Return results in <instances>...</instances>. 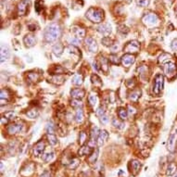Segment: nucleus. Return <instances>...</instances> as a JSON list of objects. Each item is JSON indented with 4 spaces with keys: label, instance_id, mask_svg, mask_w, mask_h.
Instances as JSON below:
<instances>
[{
    "label": "nucleus",
    "instance_id": "18",
    "mask_svg": "<svg viewBox=\"0 0 177 177\" xmlns=\"http://www.w3.org/2000/svg\"><path fill=\"white\" fill-rule=\"evenodd\" d=\"M108 133L106 131V130H102V131H100V133H99V136H98V137H97V146H102L107 140H108Z\"/></svg>",
    "mask_w": 177,
    "mask_h": 177
},
{
    "label": "nucleus",
    "instance_id": "30",
    "mask_svg": "<svg viewBox=\"0 0 177 177\" xmlns=\"http://www.w3.org/2000/svg\"><path fill=\"white\" fill-rule=\"evenodd\" d=\"M97 158H98V149H96V151L94 150L93 153L89 156V158H88V161H89L90 163H94V162H96Z\"/></svg>",
    "mask_w": 177,
    "mask_h": 177
},
{
    "label": "nucleus",
    "instance_id": "42",
    "mask_svg": "<svg viewBox=\"0 0 177 177\" xmlns=\"http://www.w3.org/2000/svg\"><path fill=\"white\" fill-rule=\"evenodd\" d=\"M47 132H48V134H54V131H55V127L53 125V123L50 122H48L47 124Z\"/></svg>",
    "mask_w": 177,
    "mask_h": 177
},
{
    "label": "nucleus",
    "instance_id": "49",
    "mask_svg": "<svg viewBox=\"0 0 177 177\" xmlns=\"http://www.w3.org/2000/svg\"><path fill=\"white\" fill-rule=\"evenodd\" d=\"M41 9H43V7L41 5V1H40V0H38V1L35 2V10H36V12L37 13H40Z\"/></svg>",
    "mask_w": 177,
    "mask_h": 177
},
{
    "label": "nucleus",
    "instance_id": "48",
    "mask_svg": "<svg viewBox=\"0 0 177 177\" xmlns=\"http://www.w3.org/2000/svg\"><path fill=\"white\" fill-rule=\"evenodd\" d=\"M28 77H29V79H30L31 81H33V82H36V81L38 80V78H39L38 74L33 73H30L29 75H28Z\"/></svg>",
    "mask_w": 177,
    "mask_h": 177
},
{
    "label": "nucleus",
    "instance_id": "28",
    "mask_svg": "<svg viewBox=\"0 0 177 177\" xmlns=\"http://www.w3.org/2000/svg\"><path fill=\"white\" fill-rule=\"evenodd\" d=\"M118 116L121 120H126L128 113H127V110L124 108H120L118 109Z\"/></svg>",
    "mask_w": 177,
    "mask_h": 177
},
{
    "label": "nucleus",
    "instance_id": "38",
    "mask_svg": "<svg viewBox=\"0 0 177 177\" xmlns=\"http://www.w3.org/2000/svg\"><path fill=\"white\" fill-rule=\"evenodd\" d=\"M87 140V136L85 134V132H81L80 133V135H79V143L80 145H83Z\"/></svg>",
    "mask_w": 177,
    "mask_h": 177
},
{
    "label": "nucleus",
    "instance_id": "20",
    "mask_svg": "<svg viewBox=\"0 0 177 177\" xmlns=\"http://www.w3.org/2000/svg\"><path fill=\"white\" fill-rule=\"evenodd\" d=\"M99 133H100V131H99V129L97 126H94L92 128V130H91V140H90V143H93V144L96 143V141L97 140V137L99 136Z\"/></svg>",
    "mask_w": 177,
    "mask_h": 177
},
{
    "label": "nucleus",
    "instance_id": "33",
    "mask_svg": "<svg viewBox=\"0 0 177 177\" xmlns=\"http://www.w3.org/2000/svg\"><path fill=\"white\" fill-rule=\"evenodd\" d=\"M1 97V105H3L4 100L7 102L8 99H9V91L6 90V89H2V90H1V97Z\"/></svg>",
    "mask_w": 177,
    "mask_h": 177
},
{
    "label": "nucleus",
    "instance_id": "14",
    "mask_svg": "<svg viewBox=\"0 0 177 177\" xmlns=\"http://www.w3.org/2000/svg\"><path fill=\"white\" fill-rule=\"evenodd\" d=\"M10 57V49L8 45L2 44L1 45V62H4L5 60L9 59Z\"/></svg>",
    "mask_w": 177,
    "mask_h": 177
},
{
    "label": "nucleus",
    "instance_id": "16",
    "mask_svg": "<svg viewBox=\"0 0 177 177\" xmlns=\"http://www.w3.org/2000/svg\"><path fill=\"white\" fill-rule=\"evenodd\" d=\"M85 95V92L82 88H74V89L71 90V96L74 99H82Z\"/></svg>",
    "mask_w": 177,
    "mask_h": 177
},
{
    "label": "nucleus",
    "instance_id": "19",
    "mask_svg": "<svg viewBox=\"0 0 177 177\" xmlns=\"http://www.w3.org/2000/svg\"><path fill=\"white\" fill-rule=\"evenodd\" d=\"M94 149L90 146H83L79 150L80 156H85V155H91L93 153Z\"/></svg>",
    "mask_w": 177,
    "mask_h": 177
},
{
    "label": "nucleus",
    "instance_id": "7",
    "mask_svg": "<svg viewBox=\"0 0 177 177\" xmlns=\"http://www.w3.org/2000/svg\"><path fill=\"white\" fill-rule=\"evenodd\" d=\"M142 20L144 21V23H146L147 25H154V24L158 23L159 18H158V16L156 14L148 13V14H146L142 18Z\"/></svg>",
    "mask_w": 177,
    "mask_h": 177
},
{
    "label": "nucleus",
    "instance_id": "27",
    "mask_svg": "<svg viewBox=\"0 0 177 177\" xmlns=\"http://www.w3.org/2000/svg\"><path fill=\"white\" fill-rule=\"evenodd\" d=\"M83 77L82 74H75L72 80V83L75 85H81L83 83Z\"/></svg>",
    "mask_w": 177,
    "mask_h": 177
},
{
    "label": "nucleus",
    "instance_id": "47",
    "mask_svg": "<svg viewBox=\"0 0 177 177\" xmlns=\"http://www.w3.org/2000/svg\"><path fill=\"white\" fill-rule=\"evenodd\" d=\"M69 43L71 44V45H73V46H77V45H79V44H80V39L77 38V37H73V38H71L69 40Z\"/></svg>",
    "mask_w": 177,
    "mask_h": 177
},
{
    "label": "nucleus",
    "instance_id": "31",
    "mask_svg": "<svg viewBox=\"0 0 177 177\" xmlns=\"http://www.w3.org/2000/svg\"><path fill=\"white\" fill-rule=\"evenodd\" d=\"M91 80H92V83H93L94 85H96V86H101L102 85V81L97 74H93L91 76Z\"/></svg>",
    "mask_w": 177,
    "mask_h": 177
},
{
    "label": "nucleus",
    "instance_id": "45",
    "mask_svg": "<svg viewBox=\"0 0 177 177\" xmlns=\"http://www.w3.org/2000/svg\"><path fill=\"white\" fill-rule=\"evenodd\" d=\"M118 32L119 33H121V34H126L128 32H129V30H128V28L126 27V26H124V25H120L119 27H118Z\"/></svg>",
    "mask_w": 177,
    "mask_h": 177
},
{
    "label": "nucleus",
    "instance_id": "57",
    "mask_svg": "<svg viewBox=\"0 0 177 177\" xmlns=\"http://www.w3.org/2000/svg\"><path fill=\"white\" fill-rule=\"evenodd\" d=\"M176 11H177V9H176Z\"/></svg>",
    "mask_w": 177,
    "mask_h": 177
},
{
    "label": "nucleus",
    "instance_id": "37",
    "mask_svg": "<svg viewBox=\"0 0 177 177\" xmlns=\"http://www.w3.org/2000/svg\"><path fill=\"white\" fill-rule=\"evenodd\" d=\"M51 81L55 83H58V84H61L64 81V77L61 76V75H55L52 77Z\"/></svg>",
    "mask_w": 177,
    "mask_h": 177
},
{
    "label": "nucleus",
    "instance_id": "55",
    "mask_svg": "<svg viewBox=\"0 0 177 177\" xmlns=\"http://www.w3.org/2000/svg\"><path fill=\"white\" fill-rule=\"evenodd\" d=\"M4 171V165H3V162H1V172Z\"/></svg>",
    "mask_w": 177,
    "mask_h": 177
},
{
    "label": "nucleus",
    "instance_id": "2",
    "mask_svg": "<svg viewBox=\"0 0 177 177\" xmlns=\"http://www.w3.org/2000/svg\"><path fill=\"white\" fill-rule=\"evenodd\" d=\"M85 17L94 23H99L104 19V11L97 8H90L86 11Z\"/></svg>",
    "mask_w": 177,
    "mask_h": 177
},
{
    "label": "nucleus",
    "instance_id": "23",
    "mask_svg": "<svg viewBox=\"0 0 177 177\" xmlns=\"http://www.w3.org/2000/svg\"><path fill=\"white\" fill-rule=\"evenodd\" d=\"M140 96H141V91L140 90H134V91H132L130 93L129 98L133 102H136L139 99Z\"/></svg>",
    "mask_w": 177,
    "mask_h": 177
},
{
    "label": "nucleus",
    "instance_id": "32",
    "mask_svg": "<svg viewBox=\"0 0 177 177\" xmlns=\"http://www.w3.org/2000/svg\"><path fill=\"white\" fill-rule=\"evenodd\" d=\"M53 159H54V152L46 153V154H44V156H43V161L45 162H49Z\"/></svg>",
    "mask_w": 177,
    "mask_h": 177
},
{
    "label": "nucleus",
    "instance_id": "13",
    "mask_svg": "<svg viewBox=\"0 0 177 177\" xmlns=\"http://www.w3.org/2000/svg\"><path fill=\"white\" fill-rule=\"evenodd\" d=\"M23 42H24L25 46L27 48H33L34 46H35V44H36V38L34 34H26L24 36Z\"/></svg>",
    "mask_w": 177,
    "mask_h": 177
},
{
    "label": "nucleus",
    "instance_id": "4",
    "mask_svg": "<svg viewBox=\"0 0 177 177\" xmlns=\"http://www.w3.org/2000/svg\"><path fill=\"white\" fill-rule=\"evenodd\" d=\"M176 64L172 61L169 60L167 62H165L163 64V70H164V73L168 78H172L175 75L176 73Z\"/></svg>",
    "mask_w": 177,
    "mask_h": 177
},
{
    "label": "nucleus",
    "instance_id": "10",
    "mask_svg": "<svg viewBox=\"0 0 177 177\" xmlns=\"http://www.w3.org/2000/svg\"><path fill=\"white\" fill-rule=\"evenodd\" d=\"M135 60H136V58L132 54H124L121 58V62L124 67H130L135 62Z\"/></svg>",
    "mask_w": 177,
    "mask_h": 177
},
{
    "label": "nucleus",
    "instance_id": "39",
    "mask_svg": "<svg viewBox=\"0 0 177 177\" xmlns=\"http://www.w3.org/2000/svg\"><path fill=\"white\" fill-rule=\"evenodd\" d=\"M112 125L114 127H116L117 129H123V127H124V123L122 122H120L117 119H113L112 120Z\"/></svg>",
    "mask_w": 177,
    "mask_h": 177
},
{
    "label": "nucleus",
    "instance_id": "40",
    "mask_svg": "<svg viewBox=\"0 0 177 177\" xmlns=\"http://www.w3.org/2000/svg\"><path fill=\"white\" fill-rule=\"evenodd\" d=\"M48 142L51 144V145H56L58 143V139H57V136L54 135V134H48Z\"/></svg>",
    "mask_w": 177,
    "mask_h": 177
},
{
    "label": "nucleus",
    "instance_id": "46",
    "mask_svg": "<svg viewBox=\"0 0 177 177\" xmlns=\"http://www.w3.org/2000/svg\"><path fill=\"white\" fill-rule=\"evenodd\" d=\"M109 61L112 62L113 64H119L120 60L118 59V57L116 55H110L109 56Z\"/></svg>",
    "mask_w": 177,
    "mask_h": 177
},
{
    "label": "nucleus",
    "instance_id": "5",
    "mask_svg": "<svg viewBox=\"0 0 177 177\" xmlns=\"http://www.w3.org/2000/svg\"><path fill=\"white\" fill-rule=\"evenodd\" d=\"M177 142V131L176 129H173L169 136L168 141H167V148L170 152L175 151V146Z\"/></svg>",
    "mask_w": 177,
    "mask_h": 177
},
{
    "label": "nucleus",
    "instance_id": "41",
    "mask_svg": "<svg viewBox=\"0 0 177 177\" xmlns=\"http://www.w3.org/2000/svg\"><path fill=\"white\" fill-rule=\"evenodd\" d=\"M71 105L73 108H79L80 107L83 106V103L80 99H73L71 101Z\"/></svg>",
    "mask_w": 177,
    "mask_h": 177
},
{
    "label": "nucleus",
    "instance_id": "26",
    "mask_svg": "<svg viewBox=\"0 0 177 177\" xmlns=\"http://www.w3.org/2000/svg\"><path fill=\"white\" fill-rule=\"evenodd\" d=\"M176 169H177L176 164L173 163V162H171V163L168 165V167H167V172H166L167 175H169V176L173 175V174L175 173V172H176Z\"/></svg>",
    "mask_w": 177,
    "mask_h": 177
},
{
    "label": "nucleus",
    "instance_id": "17",
    "mask_svg": "<svg viewBox=\"0 0 177 177\" xmlns=\"http://www.w3.org/2000/svg\"><path fill=\"white\" fill-rule=\"evenodd\" d=\"M141 166H142V164L140 161H138L137 160H133L131 161V172L134 175H136L138 173V172L140 171Z\"/></svg>",
    "mask_w": 177,
    "mask_h": 177
},
{
    "label": "nucleus",
    "instance_id": "53",
    "mask_svg": "<svg viewBox=\"0 0 177 177\" xmlns=\"http://www.w3.org/2000/svg\"><path fill=\"white\" fill-rule=\"evenodd\" d=\"M128 108H129V113H130V114L135 113V112H136V109H135L134 108H132L131 106H129V107H128Z\"/></svg>",
    "mask_w": 177,
    "mask_h": 177
},
{
    "label": "nucleus",
    "instance_id": "44",
    "mask_svg": "<svg viewBox=\"0 0 177 177\" xmlns=\"http://www.w3.org/2000/svg\"><path fill=\"white\" fill-rule=\"evenodd\" d=\"M96 114H97L98 117H102L103 115H105V108L102 107V106H100V107L97 109Z\"/></svg>",
    "mask_w": 177,
    "mask_h": 177
},
{
    "label": "nucleus",
    "instance_id": "51",
    "mask_svg": "<svg viewBox=\"0 0 177 177\" xmlns=\"http://www.w3.org/2000/svg\"><path fill=\"white\" fill-rule=\"evenodd\" d=\"M100 122H101L103 124L108 123V117L106 116V115H103L102 117H100Z\"/></svg>",
    "mask_w": 177,
    "mask_h": 177
},
{
    "label": "nucleus",
    "instance_id": "54",
    "mask_svg": "<svg viewBox=\"0 0 177 177\" xmlns=\"http://www.w3.org/2000/svg\"><path fill=\"white\" fill-rule=\"evenodd\" d=\"M93 65H94V68H96V70L98 72V71H100V68L98 67V65H97V62H94L93 63Z\"/></svg>",
    "mask_w": 177,
    "mask_h": 177
},
{
    "label": "nucleus",
    "instance_id": "6",
    "mask_svg": "<svg viewBox=\"0 0 177 177\" xmlns=\"http://www.w3.org/2000/svg\"><path fill=\"white\" fill-rule=\"evenodd\" d=\"M139 48H140L139 42L134 40V41H131L126 44V46L123 48V51L126 52V54H132V53L138 52Z\"/></svg>",
    "mask_w": 177,
    "mask_h": 177
},
{
    "label": "nucleus",
    "instance_id": "11",
    "mask_svg": "<svg viewBox=\"0 0 177 177\" xmlns=\"http://www.w3.org/2000/svg\"><path fill=\"white\" fill-rule=\"evenodd\" d=\"M23 128V125L21 123H12L8 126L7 130L9 135H16L18 133H20Z\"/></svg>",
    "mask_w": 177,
    "mask_h": 177
},
{
    "label": "nucleus",
    "instance_id": "1",
    "mask_svg": "<svg viewBox=\"0 0 177 177\" xmlns=\"http://www.w3.org/2000/svg\"><path fill=\"white\" fill-rule=\"evenodd\" d=\"M61 35V29L58 23L49 24L44 31V39L48 43H52L57 41Z\"/></svg>",
    "mask_w": 177,
    "mask_h": 177
},
{
    "label": "nucleus",
    "instance_id": "12",
    "mask_svg": "<svg viewBox=\"0 0 177 177\" xmlns=\"http://www.w3.org/2000/svg\"><path fill=\"white\" fill-rule=\"evenodd\" d=\"M45 143L43 141H39L35 144L34 147V155L35 157H40L41 155L43 154L44 150H45Z\"/></svg>",
    "mask_w": 177,
    "mask_h": 177
},
{
    "label": "nucleus",
    "instance_id": "35",
    "mask_svg": "<svg viewBox=\"0 0 177 177\" xmlns=\"http://www.w3.org/2000/svg\"><path fill=\"white\" fill-rule=\"evenodd\" d=\"M88 101H89V103L92 107H95L97 105V97L94 94H90L89 97H88Z\"/></svg>",
    "mask_w": 177,
    "mask_h": 177
},
{
    "label": "nucleus",
    "instance_id": "15",
    "mask_svg": "<svg viewBox=\"0 0 177 177\" xmlns=\"http://www.w3.org/2000/svg\"><path fill=\"white\" fill-rule=\"evenodd\" d=\"M97 31L104 36L108 37V35L112 33V26L108 23H103L97 27Z\"/></svg>",
    "mask_w": 177,
    "mask_h": 177
},
{
    "label": "nucleus",
    "instance_id": "9",
    "mask_svg": "<svg viewBox=\"0 0 177 177\" xmlns=\"http://www.w3.org/2000/svg\"><path fill=\"white\" fill-rule=\"evenodd\" d=\"M85 46H86L87 49L92 53H96L98 49V47H97V44L96 40L93 39L92 37H87L86 38Z\"/></svg>",
    "mask_w": 177,
    "mask_h": 177
},
{
    "label": "nucleus",
    "instance_id": "8",
    "mask_svg": "<svg viewBox=\"0 0 177 177\" xmlns=\"http://www.w3.org/2000/svg\"><path fill=\"white\" fill-rule=\"evenodd\" d=\"M30 6V0H21L18 5V14L19 16H23L26 14Z\"/></svg>",
    "mask_w": 177,
    "mask_h": 177
},
{
    "label": "nucleus",
    "instance_id": "22",
    "mask_svg": "<svg viewBox=\"0 0 177 177\" xmlns=\"http://www.w3.org/2000/svg\"><path fill=\"white\" fill-rule=\"evenodd\" d=\"M52 50H53V53H54L56 56H60V55L63 53V51H64V47H63L62 44L57 43L56 45L53 47Z\"/></svg>",
    "mask_w": 177,
    "mask_h": 177
},
{
    "label": "nucleus",
    "instance_id": "3",
    "mask_svg": "<svg viewBox=\"0 0 177 177\" xmlns=\"http://www.w3.org/2000/svg\"><path fill=\"white\" fill-rule=\"evenodd\" d=\"M163 85H164V77L161 73H159L155 76L154 82H153V93L155 95L159 96L162 89H163Z\"/></svg>",
    "mask_w": 177,
    "mask_h": 177
},
{
    "label": "nucleus",
    "instance_id": "25",
    "mask_svg": "<svg viewBox=\"0 0 177 177\" xmlns=\"http://www.w3.org/2000/svg\"><path fill=\"white\" fill-rule=\"evenodd\" d=\"M74 120L77 123H82L83 121V112L82 108H78L74 116Z\"/></svg>",
    "mask_w": 177,
    "mask_h": 177
},
{
    "label": "nucleus",
    "instance_id": "29",
    "mask_svg": "<svg viewBox=\"0 0 177 177\" xmlns=\"http://www.w3.org/2000/svg\"><path fill=\"white\" fill-rule=\"evenodd\" d=\"M26 115L31 119H34L39 115V112H38V109H36V108H33V109L28 110V112H26Z\"/></svg>",
    "mask_w": 177,
    "mask_h": 177
},
{
    "label": "nucleus",
    "instance_id": "24",
    "mask_svg": "<svg viewBox=\"0 0 177 177\" xmlns=\"http://www.w3.org/2000/svg\"><path fill=\"white\" fill-rule=\"evenodd\" d=\"M100 67H101V70L104 72V73H108V61L106 58L104 57H100Z\"/></svg>",
    "mask_w": 177,
    "mask_h": 177
},
{
    "label": "nucleus",
    "instance_id": "34",
    "mask_svg": "<svg viewBox=\"0 0 177 177\" xmlns=\"http://www.w3.org/2000/svg\"><path fill=\"white\" fill-rule=\"evenodd\" d=\"M78 165H79V160L78 159H73L72 161H70V162L68 164V167L71 170H74L78 167Z\"/></svg>",
    "mask_w": 177,
    "mask_h": 177
},
{
    "label": "nucleus",
    "instance_id": "21",
    "mask_svg": "<svg viewBox=\"0 0 177 177\" xmlns=\"http://www.w3.org/2000/svg\"><path fill=\"white\" fill-rule=\"evenodd\" d=\"M73 34L76 35L77 38H83L85 36V30L83 29V28H80V27H77V26H74L73 28Z\"/></svg>",
    "mask_w": 177,
    "mask_h": 177
},
{
    "label": "nucleus",
    "instance_id": "56",
    "mask_svg": "<svg viewBox=\"0 0 177 177\" xmlns=\"http://www.w3.org/2000/svg\"><path fill=\"white\" fill-rule=\"evenodd\" d=\"M128 1H131V0H128Z\"/></svg>",
    "mask_w": 177,
    "mask_h": 177
},
{
    "label": "nucleus",
    "instance_id": "36",
    "mask_svg": "<svg viewBox=\"0 0 177 177\" xmlns=\"http://www.w3.org/2000/svg\"><path fill=\"white\" fill-rule=\"evenodd\" d=\"M102 43H103V45L104 46H106V47H110L112 48L113 45H114V43H113V41L110 39L109 37H105V38H103L102 39Z\"/></svg>",
    "mask_w": 177,
    "mask_h": 177
},
{
    "label": "nucleus",
    "instance_id": "52",
    "mask_svg": "<svg viewBox=\"0 0 177 177\" xmlns=\"http://www.w3.org/2000/svg\"><path fill=\"white\" fill-rule=\"evenodd\" d=\"M40 177H51V175H50V172L48 171H45L41 174Z\"/></svg>",
    "mask_w": 177,
    "mask_h": 177
},
{
    "label": "nucleus",
    "instance_id": "43",
    "mask_svg": "<svg viewBox=\"0 0 177 177\" xmlns=\"http://www.w3.org/2000/svg\"><path fill=\"white\" fill-rule=\"evenodd\" d=\"M136 4L139 7H147L149 4V0H136Z\"/></svg>",
    "mask_w": 177,
    "mask_h": 177
},
{
    "label": "nucleus",
    "instance_id": "50",
    "mask_svg": "<svg viewBox=\"0 0 177 177\" xmlns=\"http://www.w3.org/2000/svg\"><path fill=\"white\" fill-rule=\"evenodd\" d=\"M171 48L173 51H177V39H173L172 44H171Z\"/></svg>",
    "mask_w": 177,
    "mask_h": 177
}]
</instances>
